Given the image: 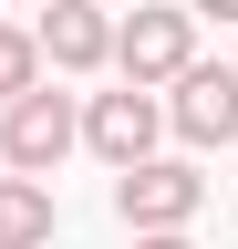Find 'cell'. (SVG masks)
I'll use <instances>...</instances> for the list:
<instances>
[{"label": "cell", "instance_id": "5b68a950", "mask_svg": "<svg viewBox=\"0 0 238 249\" xmlns=\"http://www.w3.org/2000/svg\"><path fill=\"white\" fill-rule=\"evenodd\" d=\"M32 42H42L52 73H104L114 62V11H94V0H42Z\"/></svg>", "mask_w": 238, "mask_h": 249}, {"label": "cell", "instance_id": "6da1fadb", "mask_svg": "<svg viewBox=\"0 0 238 249\" xmlns=\"http://www.w3.org/2000/svg\"><path fill=\"white\" fill-rule=\"evenodd\" d=\"M187 62H197V21H187V0H135V11L114 21V73H125L135 93L176 83Z\"/></svg>", "mask_w": 238, "mask_h": 249}, {"label": "cell", "instance_id": "8992f818", "mask_svg": "<svg viewBox=\"0 0 238 249\" xmlns=\"http://www.w3.org/2000/svg\"><path fill=\"white\" fill-rule=\"evenodd\" d=\"M166 124H176L187 145H228V135H238V73H228V62H187Z\"/></svg>", "mask_w": 238, "mask_h": 249}, {"label": "cell", "instance_id": "8fae6325", "mask_svg": "<svg viewBox=\"0 0 238 249\" xmlns=\"http://www.w3.org/2000/svg\"><path fill=\"white\" fill-rule=\"evenodd\" d=\"M32 11H42V0H32Z\"/></svg>", "mask_w": 238, "mask_h": 249}, {"label": "cell", "instance_id": "30bf717a", "mask_svg": "<svg viewBox=\"0 0 238 249\" xmlns=\"http://www.w3.org/2000/svg\"><path fill=\"white\" fill-rule=\"evenodd\" d=\"M135 249H197V239H187V229H176V239H135Z\"/></svg>", "mask_w": 238, "mask_h": 249}, {"label": "cell", "instance_id": "52a82bcc", "mask_svg": "<svg viewBox=\"0 0 238 249\" xmlns=\"http://www.w3.org/2000/svg\"><path fill=\"white\" fill-rule=\"evenodd\" d=\"M0 249H52V187L0 177Z\"/></svg>", "mask_w": 238, "mask_h": 249}, {"label": "cell", "instance_id": "277c9868", "mask_svg": "<svg viewBox=\"0 0 238 249\" xmlns=\"http://www.w3.org/2000/svg\"><path fill=\"white\" fill-rule=\"evenodd\" d=\"M156 124H166V104L125 83V93H94V104H83V145L125 177V166H145V156H156Z\"/></svg>", "mask_w": 238, "mask_h": 249}, {"label": "cell", "instance_id": "9c48e42d", "mask_svg": "<svg viewBox=\"0 0 238 249\" xmlns=\"http://www.w3.org/2000/svg\"><path fill=\"white\" fill-rule=\"evenodd\" d=\"M187 21H238V0H187Z\"/></svg>", "mask_w": 238, "mask_h": 249}, {"label": "cell", "instance_id": "ba28073f", "mask_svg": "<svg viewBox=\"0 0 238 249\" xmlns=\"http://www.w3.org/2000/svg\"><path fill=\"white\" fill-rule=\"evenodd\" d=\"M32 83H42V42H32V21H0V104H21Z\"/></svg>", "mask_w": 238, "mask_h": 249}, {"label": "cell", "instance_id": "3957f363", "mask_svg": "<svg viewBox=\"0 0 238 249\" xmlns=\"http://www.w3.org/2000/svg\"><path fill=\"white\" fill-rule=\"evenodd\" d=\"M83 145V114H73V93H52V83H32L21 104H0V156H11V177H32V187H52V166Z\"/></svg>", "mask_w": 238, "mask_h": 249}, {"label": "cell", "instance_id": "7a4b0ae2", "mask_svg": "<svg viewBox=\"0 0 238 249\" xmlns=\"http://www.w3.org/2000/svg\"><path fill=\"white\" fill-rule=\"evenodd\" d=\"M197 208H207V177L187 166V156H145V166L114 177V218H125L135 239H176Z\"/></svg>", "mask_w": 238, "mask_h": 249}]
</instances>
